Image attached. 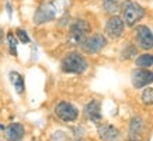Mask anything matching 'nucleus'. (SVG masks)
Here are the masks:
<instances>
[{
  "label": "nucleus",
  "instance_id": "8",
  "mask_svg": "<svg viewBox=\"0 0 153 141\" xmlns=\"http://www.w3.org/2000/svg\"><path fill=\"white\" fill-rule=\"evenodd\" d=\"M153 83V72L148 68H140V69L134 70L132 74V85L136 89L145 88L148 85Z\"/></svg>",
  "mask_w": 153,
  "mask_h": 141
},
{
  "label": "nucleus",
  "instance_id": "2",
  "mask_svg": "<svg viewBox=\"0 0 153 141\" xmlns=\"http://www.w3.org/2000/svg\"><path fill=\"white\" fill-rule=\"evenodd\" d=\"M87 61L83 55L77 52H69L66 54L65 58L60 62V68L66 74H83L87 69Z\"/></svg>",
  "mask_w": 153,
  "mask_h": 141
},
{
  "label": "nucleus",
  "instance_id": "19",
  "mask_svg": "<svg viewBox=\"0 0 153 141\" xmlns=\"http://www.w3.org/2000/svg\"><path fill=\"white\" fill-rule=\"evenodd\" d=\"M17 35L20 37V40H21V42H24V44H27V42H30V38H28L27 33L24 31V30H17Z\"/></svg>",
  "mask_w": 153,
  "mask_h": 141
},
{
  "label": "nucleus",
  "instance_id": "12",
  "mask_svg": "<svg viewBox=\"0 0 153 141\" xmlns=\"http://www.w3.org/2000/svg\"><path fill=\"white\" fill-rule=\"evenodd\" d=\"M84 113H86V116H87L88 120H91V122H94V123L101 122V107H100V102H97V100H91V102L86 106Z\"/></svg>",
  "mask_w": 153,
  "mask_h": 141
},
{
  "label": "nucleus",
  "instance_id": "17",
  "mask_svg": "<svg viewBox=\"0 0 153 141\" xmlns=\"http://www.w3.org/2000/svg\"><path fill=\"white\" fill-rule=\"evenodd\" d=\"M7 41H9V47H10V52L13 54V56H17V38L13 33H10L7 35Z\"/></svg>",
  "mask_w": 153,
  "mask_h": 141
},
{
  "label": "nucleus",
  "instance_id": "16",
  "mask_svg": "<svg viewBox=\"0 0 153 141\" xmlns=\"http://www.w3.org/2000/svg\"><path fill=\"white\" fill-rule=\"evenodd\" d=\"M102 7L105 13H115L118 9V0H102Z\"/></svg>",
  "mask_w": 153,
  "mask_h": 141
},
{
  "label": "nucleus",
  "instance_id": "14",
  "mask_svg": "<svg viewBox=\"0 0 153 141\" xmlns=\"http://www.w3.org/2000/svg\"><path fill=\"white\" fill-rule=\"evenodd\" d=\"M10 82L14 86L17 93H23L24 92V78L20 75L19 72H16V70L10 72Z\"/></svg>",
  "mask_w": 153,
  "mask_h": 141
},
{
  "label": "nucleus",
  "instance_id": "4",
  "mask_svg": "<svg viewBox=\"0 0 153 141\" xmlns=\"http://www.w3.org/2000/svg\"><path fill=\"white\" fill-rule=\"evenodd\" d=\"M143 16H145L143 7L139 3L134 2V0H126L125 3L122 4V17H124V21H125L128 27H134L138 21L142 20Z\"/></svg>",
  "mask_w": 153,
  "mask_h": 141
},
{
  "label": "nucleus",
  "instance_id": "11",
  "mask_svg": "<svg viewBox=\"0 0 153 141\" xmlns=\"http://www.w3.org/2000/svg\"><path fill=\"white\" fill-rule=\"evenodd\" d=\"M25 128L21 123H13L10 124L4 131V136L9 141H21V138L24 137Z\"/></svg>",
  "mask_w": 153,
  "mask_h": 141
},
{
  "label": "nucleus",
  "instance_id": "7",
  "mask_svg": "<svg viewBox=\"0 0 153 141\" xmlns=\"http://www.w3.org/2000/svg\"><path fill=\"white\" fill-rule=\"evenodd\" d=\"M55 114L63 122H74L77 118V116H79V110L74 107L72 103L60 102V103L56 104Z\"/></svg>",
  "mask_w": 153,
  "mask_h": 141
},
{
  "label": "nucleus",
  "instance_id": "3",
  "mask_svg": "<svg viewBox=\"0 0 153 141\" xmlns=\"http://www.w3.org/2000/svg\"><path fill=\"white\" fill-rule=\"evenodd\" d=\"M90 33V26L86 20L77 19L70 24L69 28V35H68V41L72 45H80L86 41V38L88 37Z\"/></svg>",
  "mask_w": 153,
  "mask_h": 141
},
{
  "label": "nucleus",
  "instance_id": "1",
  "mask_svg": "<svg viewBox=\"0 0 153 141\" xmlns=\"http://www.w3.org/2000/svg\"><path fill=\"white\" fill-rule=\"evenodd\" d=\"M68 4H69V0H49L42 3L34 14V23L44 24L58 19L65 11Z\"/></svg>",
  "mask_w": 153,
  "mask_h": 141
},
{
  "label": "nucleus",
  "instance_id": "18",
  "mask_svg": "<svg viewBox=\"0 0 153 141\" xmlns=\"http://www.w3.org/2000/svg\"><path fill=\"white\" fill-rule=\"evenodd\" d=\"M142 100L145 104H153V88H148L142 93Z\"/></svg>",
  "mask_w": 153,
  "mask_h": 141
},
{
  "label": "nucleus",
  "instance_id": "15",
  "mask_svg": "<svg viewBox=\"0 0 153 141\" xmlns=\"http://www.w3.org/2000/svg\"><path fill=\"white\" fill-rule=\"evenodd\" d=\"M136 65L140 68H149L153 65V55L152 54H142L136 58Z\"/></svg>",
  "mask_w": 153,
  "mask_h": 141
},
{
  "label": "nucleus",
  "instance_id": "13",
  "mask_svg": "<svg viewBox=\"0 0 153 141\" xmlns=\"http://www.w3.org/2000/svg\"><path fill=\"white\" fill-rule=\"evenodd\" d=\"M143 123L140 117H135L131 122V131H129V140L131 141H140V134H142Z\"/></svg>",
  "mask_w": 153,
  "mask_h": 141
},
{
  "label": "nucleus",
  "instance_id": "10",
  "mask_svg": "<svg viewBox=\"0 0 153 141\" xmlns=\"http://www.w3.org/2000/svg\"><path fill=\"white\" fill-rule=\"evenodd\" d=\"M98 136L102 141H118L120 140V130L111 124H101L98 127Z\"/></svg>",
  "mask_w": 153,
  "mask_h": 141
},
{
  "label": "nucleus",
  "instance_id": "5",
  "mask_svg": "<svg viewBox=\"0 0 153 141\" xmlns=\"http://www.w3.org/2000/svg\"><path fill=\"white\" fill-rule=\"evenodd\" d=\"M105 44H107L105 35H102V34H93V35L86 38V41L82 44V48L87 54H97V52H100L102 48L105 47Z\"/></svg>",
  "mask_w": 153,
  "mask_h": 141
},
{
  "label": "nucleus",
  "instance_id": "6",
  "mask_svg": "<svg viewBox=\"0 0 153 141\" xmlns=\"http://www.w3.org/2000/svg\"><path fill=\"white\" fill-rule=\"evenodd\" d=\"M124 26H125L124 19H121L120 16H111L105 24V35L112 40L120 38L124 33Z\"/></svg>",
  "mask_w": 153,
  "mask_h": 141
},
{
  "label": "nucleus",
  "instance_id": "9",
  "mask_svg": "<svg viewBox=\"0 0 153 141\" xmlns=\"http://www.w3.org/2000/svg\"><path fill=\"white\" fill-rule=\"evenodd\" d=\"M136 41L142 50H150L153 47V33L146 26H138L136 27Z\"/></svg>",
  "mask_w": 153,
  "mask_h": 141
}]
</instances>
